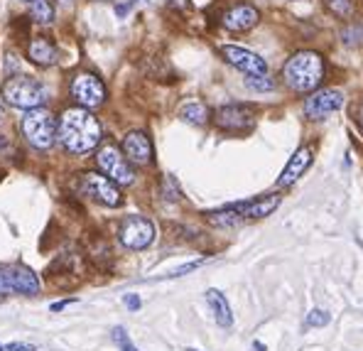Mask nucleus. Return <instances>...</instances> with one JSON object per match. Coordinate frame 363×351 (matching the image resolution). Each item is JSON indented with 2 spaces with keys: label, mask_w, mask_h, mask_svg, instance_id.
I'll use <instances>...</instances> for the list:
<instances>
[{
  "label": "nucleus",
  "mask_w": 363,
  "mask_h": 351,
  "mask_svg": "<svg viewBox=\"0 0 363 351\" xmlns=\"http://www.w3.org/2000/svg\"><path fill=\"white\" fill-rule=\"evenodd\" d=\"M60 143L74 155H84L101 143V123L89 108L64 111L60 121Z\"/></svg>",
  "instance_id": "f257e3e1"
},
{
  "label": "nucleus",
  "mask_w": 363,
  "mask_h": 351,
  "mask_svg": "<svg viewBox=\"0 0 363 351\" xmlns=\"http://www.w3.org/2000/svg\"><path fill=\"white\" fill-rule=\"evenodd\" d=\"M285 84L297 94H307L322 84L324 79V60L317 52H297L287 60L285 69H282Z\"/></svg>",
  "instance_id": "f03ea898"
},
{
  "label": "nucleus",
  "mask_w": 363,
  "mask_h": 351,
  "mask_svg": "<svg viewBox=\"0 0 363 351\" xmlns=\"http://www.w3.org/2000/svg\"><path fill=\"white\" fill-rule=\"evenodd\" d=\"M0 96L5 99V104L15 106V108H40L47 101V91L40 82H35L32 77H10L0 89Z\"/></svg>",
  "instance_id": "7ed1b4c3"
},
{
  "label": "nucleus",
  "mask_w": 363,
  "mask_h": 351,
  "mask_svg": "<svg viewBox=\"0 0 363 351\" xmlns=\"http://www.w3.org/2000/svg\"><path fill=\"white\" fill-rule=\"evenodd\" d=\"M23 133L28 138V143L37 150H47L55 145L57 138V121L50 111L45 108H32L25 113L23 118Z\"/></svg>",
  "instance_id": "20e7f679"
},
{
  "label": "nucleus",
  "mask_w": 363,
  "mask_h": 351,
  "mask_svg": "<svg viewBox=\"0 0 363 351\" xmlns=\"http://www.w3.org/2000/svg\"><path fill=\"white\" fill-rule=\"evenodd\" d=\"M96 165L108 179H113L116 184H133L135 172H133L128 157H123V152L116 145H104L96 155Z\"/></svg>",
  "instance_id": "39448f33"
},
{
  "label": "nucleus",
  "mask_w": 363,
  "mask_h": 351,
  "mask_svg": "<svg viewBox=\"0 0 363 351\" xmlns=\"http://www.w3.org/2000/svg\"><path fill=\"white\" fill-rule=\"evenodd\" d=\"M40 292V280L28 268L10 265L0 268V295H37Z\"/></svg>",
  "instance_id": "423d86ee"
},
{
  "label": "nucleus",
  "mask_w": 363,
  "mask_h": 351,
  "mask_svg": "<svg viewBox=\"0 0 363 351\" xmlns=\"http://www.w3.org/2000/svg\"><path fill=\"white\" fill-rule=\"evenodd\" d=\"M121 243L125 248H133V251H143L152 243L155 238V226L152 221H147L145 216H128L125 221L121 223Z\"/></svg>",
  "instance_id": "0eeeda50"
},
{
  "label": "nucleus",
  "mask_w": 363,
  "mask_h": 351,
  "mask_svg": "<svg viewBox=\"0 0 363 351\" xmlns=\"http://www.w3.org/2000/svg\"><path fill=\"white\" fill-rule=\"evenodd\" d=\"M221 55L231 67H236L238 72H243L245 77H268V64L260 55L245 50V47H236V45H223Z\"/></svg>",
  "instance_id": "6e6552de"
},
{
  "label": "nucleus",
  "mask_w": 363,
  "mask_h": 351,
  "mask_svg": "<svg viewBox=\"0 0 363 351\" xmlns=\"http://www.w3.org/2000/svg\"><path fill=\"white\" fill-rule=\"evenodd\" d=\"M82 191L91 199L101 201L106 206H118L121 204V191L116 187L113 179H108L106 174L99 172H86L82 174Z\"/></svg>",
  "instance_id": "1a4fd4ad"
},
{
  "label": "nucleus",
  "mask_w": 363,
  "mask_h": 351,
  "mask_svg": "<svg viewBox=\"0 0 363 351\" xmlns=\"http://www.w3.org/2000/svg\"><path fill=\"white\" fill-rule=\"evenodd\" d=\"M72 96L84 108H96L106 101V87L94 74H77L72 82Z\"/></svg>",
  "instance_id": "9d476101"
},
{
  "label": "nucleus",
  "mask_w": 363,
  "mask_h": 351,
  "mask_svg": "<svg viewBox=\"0 0 363 351\" xmlns=\"http://www.w3.org/2000/svg\"><path fill=\"white\" fill-rule=\"evenodd\" d=\"M341 106H344V94L339 89H322V91H314L304 101V113L312 121H322L336 113Z\"/></svg>",
  "instance_id": "9b49d317"
},
{
  "label": "nucleus",
  "mask_w": 363,
  "mask_h": 351,
  "mask_svg": "<svg viewBox=\"0 0 363 351\" xmlns=\"http://www.w3.org/2000/svg\"><path fill=\"white\" fill-rule=\"evenodd\" d=\"M213 121L221 130L226 133H245L253 128V111L245 108V106H238V104H228V106H221L216 108L213 113Z\"/></svg>",
  "instance_id": "f8f14e48"
},
{
  "label": "nucleus",
  "mask_w": 363,
  "mask_h": 351,
  "mask_svg": "<svg viewBox=\"0 0 363 351\" xmlns=\"http://www.w3.org/2000/svg\"><path fill=\"white\" fill-rule=\"evenodd\" d=\"M123 155L135 165H147L152 160V143L145 133L133 130L123 138Z\"/></svg>",
  "instance_id": "ddd939ff"
},
{
  "label": "nucleus",
  "mask_w": 363,
  "mask_h": 351,
  "mask_svg": "<svg viewBox=\"0 0 363 351\" xmlns=\"http://www.w3.org/2000/svg\"><path fill=\"white\" fill-rule=\"evenodd\" d=\"M260 20V13L253 8V5H236L231 8L226 15H223V28L231 30V32H245L250 28H255Z\"/></svg>",
  "instance_id": "4468645a"
},
{
  "label": "nucleus",
  "mask_w": 363,
  "mask_h": 351,
  "mask_svg": "<svg viewBox=\"0 0 363 351\" xmlns=\"http://www.w3.org/2000/svg\"><path fill=\"white\" fill-rule=\"evenodd\" d=\"M280 204V196L277 194H268L260 196V199H250V201H241V204H231V209H236L243 219H265Z\"/></svg>",
  "instance_id": "2eb2a0df"
},
{
  "label": "nucleus",
  "mask_w": 363,
  "mask_h": 351,
  "mask_svg": "<svg viewBox=\"0 0 363 351\" xmlns=\"http://www.w3.org/2000/svg\"><path fill=\"white\" fill-rule=\"evenodd\" d=\"M309 165H312V150H309V147H300V150L290 157V162L285 165L280 179H277V187H290V184H295L297 179L307 172Z\"/></svg>",
  "instance_id": "dca6fc26"
},
{
  "label": "nucleus",
  "mask_w": 363,
  "mask_h": 351,
  "mask_svg": "<svg viewBox=\"0 0 363 351\" xmlns=\"http://www.w3.org/2000/svg\"><path fill=\"white\" fill-rule=\"evenodd\" d=\"M28 55H30V60L35 64H40V67H50V64L57 62V47L52 45L50 40H45V37H37V40H32Z\"/></svg>",
  "instance_id": "f3484780"
},
{
  "label": "nucleus",
  "mask_w": 363,
  "mask_h": 351,
  "mask_svg": "<svg viewBox=\"0 0 363 351\" xmlns=\"http://www.w3.org/2000/svg\"><path fill=\"white\" fill-rule=\"evenodd\" d=\"M206 302H209V307H211L213 317H216L218 327H223V329L231 327L233 315H231V307H228L226 297H223L218 290H209V292H206Z\"/></svg>",
  "instance_id": "a211bd4d"
},
{
  "label": "nucleus",
  "mask_w": 363,
  "mask_h": 351,
  "mask_svg": "<svg viewBox=\"0 0 363 351\" xmlns=\"http://www.w3.org/2000/svg\"><path fill=\"white\" fill-rule=\"evenodd\" d=\"M179 116H182V121H184V123L204 126V123H206V118H209V111H206L201 104H196V101H191V104L182 106Z\"/></svg>",
  "instance_id": "6ab92c4d"
},
{
  "label": "nucleus",
  "mask_w": 363,
  "mask_h": 351,
  "mask_svg": "<svg viewBox=\"0 0 363 351\" xmlns=\"http://www.w3.org/2000/svg\"><path fill=\"white\" fill-rule=\"evenodd\" d=\"M241 221H243V216L238 214L236 209H231V206H226V209H221V211H211L209 214V223H213V226H221V228L238 226Z\"/></svg>",
  "instance_id": "aec40b11"
},
{
  "label": "nucleus",
  "mask_w": 363,
  "mask_h": 351,
  "mask_svg": "<svg viewBox=\"0 0 363 351\" xmlns=\"http://www.w3.org/2000/svg\"><path fill=\"white\" fill-rule=\"evenodd\" d=\"M30 15L37 20V23L47 25L55 20V8H52L50 0H35V3H30Z\"/></svg>",
  "instance_id": "412c9836"
},
{
  "label": "nucleus",
  "mask_w": 363,
  "mask_h": 351,
  "mask_svg": "<svg viewBox=\"0 0 363 351\" xmlns=\"http://www.w3.org/2000/svg\"><path fill=\"white\" fill-rule=\"evenodd\" d=\"M327 8L336 18H349L354 13V0H327Z\"/></svg>",
  "instance_id": "4be33fe9"
},
{
  "label": "nucleus",
  "mask_w": 363,
  "mask_h": 351,
  "mask_svg": "<svg viewBox=\"0 0 363 351\" xmlns=\"http://www.w3.org/2000/svg\"><path fill=\"white\" fill-rule=\"evenodd\" d=\"M332 322V317H329V312H322V310H312L307 317V327H324V324Z\"/></svg>",
  "instance_id": "5701e85b"
},
{
  "label": "nucleus",
  "mask_w": 363,
  "mask_h": 351,
  "mask_svg": "<svg viewBox=\"0 0 363 351\" xmlns=\"http://www.w3.org/2000/svg\"><path fill=\"white\" fill-rule=\"evenodd\" d=\"M248 87L255 89V91H270L272 82L268 77H248Z\"/></svg>",
  "instance_id": "b1692460"
},
{
  "label": "nucleus",
  "mask_w": 363,
  "mask_h": 351,
  "mask_svg": "<svg viewBox=\"0 0 363 351\" xmlns=\"http://www.w3.org/2000/svg\"><path fill=\"white\" fill-rule=\"evenodd\" d=\"M162 189H164V199H169V201H177L179 199V189H177V184H174L172 177H164Z\"/></svg>",
  "instance_id": "393cba45"
},
{
  "label": "nucleus",
  "mask_w": 363,
  "mask_h": 351,
  "mask_svg": "<svg viewBox=\"0 0 363 351\" xmlns=\"http://www.w3.org/2000/svg\"><path fill=\"white\" fill-rule=\"evenodd\" d=\"M125 305L130 307V310H138V307H140V300H138L135 295H125Z\"/></svg>",
  "instance_id": "a878e982"
},
{
  "label": "nucleus",
  "mask_w": 363,
  "mask_h": 351,
  "mask_svg": "<svg viewBox=\"0 0 363 351\" xmlns=\"http://www.w3.org/2000/svg\"><path fill=\"white\" fill-rule=\"evenodd\" d=\"M10 351H35V347H30V344H10Z\"/></svg>",
  "instance_id": "bb28decb"
},
{
  "label": "nucleus",
  "mask_w": 363,
  "mask_h": 351,
  "mask_svg": "<svg viewBox=\"0 0 363 351\" xmlns=\"http://www.w3.org/2000/svg\"><path fill=\"white\" fill-rule=\"evenodd\" d=\"M67 305H69L67 300H64V302H55V305H52V312H60V310H64Z\"/></svg>",
  "instance_id": "cd10ccee"
},
{
  "label": "nucleus",
  "mask_w": 363,
  "mask_h": 351,
  "mask_svg": "<svg viewBox=\"0 0 363 351\" xmlns=\"http://www.w3.org/2000/svg\"><path fill=\"white\" fill-rule=\"evenodd\" d=\"M359 123H361V128H363V106H361V113H359Z\"/></svg>",
  "instance_id": "c85d7f7f"
},
{
  "label": "nucleus",
  "mask_w": 363,
  "mask_h": 351,
  "mask_svg": "<svg viewBox=\"0 0 363 351\" xmlns=\"http://www.w3.org/2000/svg\"><path fill=\"white\" fill-rule=\"evenodd\" d=\"M3 147H5V140H3V138H0V150H3Z\"/></svg>",
  "instance_id": "c756f323"
},
{
  "label": "nucleus",
  "mask_w": 363,
  "mask_h": 351,
  "mask_svg": "<svg viewBox=\"0 0 363 351\" xmlns=\"http://www.w3.org/2000/svg\"><path fill=\"white\" fill-rule=\"evenodd\" d=\"M5 118V113H3V108H0V121H3Z\"/></svg>",
  "instance_id": "7c9ffc66"
},
{
  "label": "nucleus",
  "mask_w": 363,
  "mask_h": 351,
  "mask_svg": "<svg viewBox=\"0 0 363 351\" xmlns=\"http://www.w3.org/2000/svg\"><path fill=\"white\" fill-rule=\"evenodd\" d=\"M25 3H35V0H25Z\"/></svg>",
  "instance_id": "2f4dec72"
},
{
  "label": "nucleus",
  "mask_w": 363,
  "mask_h": 351,
  "mask_svg": "<svg viewBox=\"0 0 363 351\" xmlns=\"http://www.w3.org/2000/svg\"><path fill=\"white\" fill-rule=\"evenodd\" d=\"M186 351H196V349H186Z\"/></svg>",
  "instance_id": "473e14b6"
},
{
  "label": "nucleus",
  "mask_w": 363,
  "mask_h": 351,
  "mask_svg": "<svg viewBox=\"0 0 363 351\" xmlns=\"http://www.w3.org/2000/svg\"><path fill=\"white\" fill-rule=\"evenodd\" d=\"M64 3H69V0H64Z\"/></svg>",
  "instance_id": "72a5a7b5"
},
{
  "label": "nucleus",
  "mask_w": 363,
  "mask_h": 351,
  "mask_svg": "<svg viewBox=\"0 0 363 351\" xmlns=\"http://www.w3.org/2000/svg\"><path fill=\"white\" fill-rule=\"evenodd\" d=\"M0 351H3V347H0Z\"/></svg>",
  "instance_id": "f704fd0d"
}]
</instances>
